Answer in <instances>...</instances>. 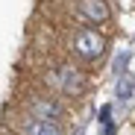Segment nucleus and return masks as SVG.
Masks as SVG:
<instances>
[{
  "instance_id": "7ed1b4c3",
  "label": "nucleus",
  "mask_w": 135,
  "mask_h": 135,
  "mask_svg": "<svg viewBox=\"0 0 135 135\" xmlns=\"http://www.w3.org/2000/svg\"><path fill=\"white\" fill-rule=\"evenodd\" d=\"M59 85H62V91H68V94H79L82 85H85V76L65 65V68H59Z\"/></svg>"
},
{
  "instance_id": "423d86ee",
  "label": "nucleus",
  "mask_w": 135,
  "mask_h": 135,
  "mask_svg": "<svg viewBox=\"0 0 135 135\" xmlns=\"http://www.w3.org/2000/svg\"><path fill=\"white\" fill-rule=\"evenodd\" d=\"M135 94V76L132 74H120V79H118V100H129Z\"/></svg>"
},
{
  "instance_id": "39448f33",
  "label": "nucleus",
  "mask_w": 135,
  "mask_h": 135,
  "mask_svg": "<svg viewBox=\"0 0 135 135\" xmlns=\"http://www.w3.org/2000/svg\"><path fill=\"white\" fill-rule=\"evenodd\" d=\"M32 115H35L38 120H56V118H59V106H56L53 100H35V103H32Z\"/></svg>"
},
{
  "instance_id": "20e7f679",
  "label": "nucleus",
  "mask_w": 135,
  "mask_h": 135,
  "mask_svg": "<svg viewBox=\"0 0 135 135\" xmlns=\"http://www.w3.org/2000/svg\"><path fill=\"white\" fill-rule=\"evenodd\" d=\"M24 135H65V132L59 129L56 120H38V118H32V120L24 123Z\"/></svg>"
},
{
  "instance_id": "f257e3e1",
  "label": "nucleus",
  "mask_w": 135,
  "mask_h": 135,
  "mask_svg": "<svg viewBox=\"0 0 135 135\" xmlns=\"http://www.w3.org/2000/svg\"><path fill=\"white\" fill-rule=\"evenodd\" d=\"M74 50L82 59H97L106 53V38L97 30H79V32H74Z\"/></svg>"
},
{
  "instance_id": "f03ea898",
  "label": "nucleus",
  "mask_w": 135,
  "mask_h": 135,
  "mask_svg": "<svg viewBox=\"0 0 135 135\" xmlns=\"http://www.w3.org/2000/svg\"><path fill=\"white\" fill-rule=\"evenodd\" d=\"M79 15L88 24H106L112 18V9L106 0H79Z\"/></svg>"
}]
</instances>
